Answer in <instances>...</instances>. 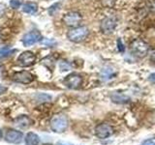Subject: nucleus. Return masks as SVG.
Returning <instances> with one entry per match:
<instances>
[{"label":"nucleus","instance_id":"f257e3e1","mask_svg":"<svg viewBox=\"0 0 155 145\" xmlns=\"http://www.w3.org/2000/svg\"><path fill=\"white\" fill-rule=\"evenodd\" d=\"M89 34V30L86 26L74 27L67 33V39L73 43H81L84 41Z\"/></svg>","mask_w":155,"mask_h":145},{"label":"nucleus","instance_id":"f03ea898","mask_svg":"<svg viewBox=\"0 0 155 145\" xmlns=\"http://www.w3.org/2000/svg\"><path fill=\"white\" fill-rule=\"evenodd\" d=\"M130 50L135 56L143 58L149 52V46L142 39H136L130 44Z\"/></svg>","mask_w":155,"mask_h":145},{"label":"nucleus","instance_id":"7ed1b4c3","mask_svg":"<svg viewBox=\"0 0 155 145\" xmlns=\"http://www.w3.org/2000/svg\"><path fill=\"white\" fill-rule=\"evenodd\" d=\"M67 127H68V119L63 114L54 115L51 120V129L54 133L61 134L63 132H65Z\"/></svg>","mask_w":155,"mask_h":145},{"label":"nucleus","instance_id":"20e7f679","mask_svg":"<svg viewBox=\"0 0 155 145\" xmlns=\"http://www.w3.org/2000/svg\"><path fill=\"white\" fill-rule=\"evenodd\" d=\"M63 23L65 24L68 27H78L81 25V23L82 21V16L76 11H71L66 13L62 18Z\"/></svg>","mask_w":155,"mask_h":145},{"label":"nucleus","instance_id":"39448f33","mask_svg":"<svg viewBox=\"0 0 155 145\" xmlns=\"http://www.w3.org/2000/svg\"><path fill=\"white\" fill-rule=\"evenodd\" d=\"M114 128L111 127L110 124L107 123H102L96 126L95 128V134L96 137L100 139H106L109 138L110 137L114 134Z\"/></svg>","mask_w":155,"mask_h":145},{"label":"nucleus","instance_id":"423d86ee","mask_svg":"<svg viewBox=\"0 0 155 145\" xmlns=\"http://www.w3.org/2000/svg\"><path fill=\"white\" fill-rule=\"evenodd\" d=\"M37 57L32 51H24L18 57V64L21 67H30L36 62Z\"/></svg>","mask_w":155,"mask_h":145},{"label":"nucleus","instance_id":"0eeeda50","mask_svg":"<svg viewBox=\"0 0 155 145\" xmlns=\"http://www.w3.org/2000/svg\"><path fill=\"white\" fill-rule=\"evenodd\" d=\"M115 27H116V19L113 17L105 18L100 24V29L102 33L106 34V35H109V34L113 33Z\"/></svg>","mask_w":155,"mask_h":145},{"label":"nucleus","instance_id":"6e6552de","mask_svg":"<svg viewBox=\"0 0 155 145\" xmlns=\"http://www.w3.org/2000/svg\"><path fill=\"white\" fill-rule=\"evenodd\" d=\"M12 79L14 81L18 82V83L21 84H29L31 83L34 79V76L31 72L27 71H21V72H17L12 76Z\"/></svg>","mask_w":155,"mask_h":145},{"label":"nucleus","instance_id":"1a4fd4ad","mask_svg":"<svg viewBox=\"0 0 155 145\" xmlns=\"http://www.w3.org/2000/svg\"><path fill=\"white\" fill-rule=\"evenodd\" d=\"M64 84L70 89H78L82 84V77L78 74H71L65 77Z\"/></svg>","mask_w":155,"mask_h":145},{"label":"nucleus","instance_id":"9d476101","mask_svg":"<svg viewBox=\"0 0 155 145\" xmlns=\"http://www.w3.org/2000/svg\"><path fill=\"white\" fill-rule=\"evenodd\" d=\"M42 39V36L39 31H36V30H33L31 32H28L26 33L25 35L22 37V44L23 46L25 47H30L34 44H36L38 42H40Z\"/></svg>","mask_w":155,"mask_h":145},{"label":"nucleus","instance_id":"9b49d317","mask_svg":"<svg viewBox=\"0 0 155 145\" xmlns=\"http://www.w3.org/2000/svg\"><path fill=\"white\" fill-rule=\"evenodd\" d=\"M23 137V134L21 132H19L18 130L14 129H9L7 130L6 134H5V140L9 143L13 144H18L21 142Z\"/></svg>","mask_w":155,"mask_h":145},{"label":"nucleus","instance_id":"f8f14e48","mask_svg":"<svg viewBox=\"0 0 155 145\" xmlns=\"http://www.w3.org/2000/svg\"><path fill=\"white\" fill-rule=\"evenodd\" d=\"M25 145H39L40 143V137L39 135L33 132H29L24 138Z\"/></svg>","mask_w":155,"mask_h":145},{"label":"nucleus","instance_id":"ddd939ff","mask_svg":"<svg viewBox=\"0 0 155 145\" xmlns=\"http://www.w3.org/2000/svg\"><path fill=\"white\" fill-rule=\"evenodd\" d=\"M110 98L113 100V102H114L116 104H126L130 101V98L128 96L121 93H114L110 96Z\"/></svg>","mask_w":155,"mask_h":145},{"label":"nucleus","instance_id":"4468645a","mask_svg":"<svg viewBox=\"0 0 155 145\" xmlns=\"http://www.w3.org/2000/svg\"><path fill=\"white\" fill-rule=\"evenodd\" d=\"M15 123L17 124V126H18L19 128H27L28 126H30L31 124V120L29 119L27 116L25 115H21L19 116V117H18L16 120H15Z\"/></svg>","mask_w":155,"mask_h":145},{"label":"nucleus","instance_id":"2eb2a0df","mask_svg":"<svg viewBox=\"0 0 155 145\" xmlns=\"http://www.w3.org/2000/svg\"><path fill=\"white\" fill-rule=\"evenodd\" d=\"M37 10H38V5L34 2H27L22 6V11L29 14H36Z\"/></svg>","mask_w":155,"mask_h":145},{"label":"nucleus","instance_id":"dca6fc26","mask_svg":"<svg viewBox=\"0 0 155 145\" xmlns=\"http://www.w3.org/2000/svg\"><path fill=\"white\" fill-rule=\"evenodd\" d=\"M114 76H115V72L111 69V68H109V67L105 68V69H103L101 72V77H102V79L105 81L111 79Z\"/></svg>","mask_w":155,"mask_h":145},{"label":"nucleus","instance_id":"f3484780","mask_svg":"<svg viewBox=\"0 0 155 145\" xmlns=\"http://www.w3.org/2000/svg\"><path fill=\"white\" fill-rule=\"evenodd\" d=\"M15 50H12V48H10L8 47H1L0 48V57H4V56H9L11 55L12 53H14Z\"/></svg>","mask_w":155,"mask_h":145},{"label":"nucleus","instance_id":"a211bd4d","mask_svg":"<svg viewBox=\"0 0 155 145\" xmlns=\"http://www.w3.org/2000/svg\"><path fill=\"white\" fill-rule=\"evenodd\" d=\"M60 5H61L60 3H54L48 8V14H50V16H54V14L59 11Z\"/></svg>","mask_w":155,"mask_h":145},{"label":"nucleus","instance_id":"6ab92c4d","mask_svg":"<svg viewBox=\"0 0 155 145\" xmlns=\"http://www.w3.org/2000/svg\"><path fill=\"white\" fill-rule=\"evenodd\" d=\"M43 45H45L47 47H53L56 45V41L53 39H48V38H42L40 41Z\"/></svg>","mask_w":155,"mask_h":145},{"label":"nucleus","instance_id":"aec40b11","mask_svg":"<svg viewBox=\"0 0 155 145\" xmlns=\"http://www.w3.org/2000/svg\"><path fill=\"white\" fill-rule=\"evenodd\" d=\"M21 5V0H11L10 1V6L13 9H18Z\"/></svg>","mask_w":155,"mask_h":145},{"label":"nucleus","instance_id":"412c9836","mask_svg":"<svg viewBox=\"0 0 155 145\" xmlns=\"http://www.w3.org/2000/svg\"><path fill=\"white\" fill-rule=\"evenodd\" d=\"M140 145H155V137L145 139L144 141H143Z\"/></svg>","mask_w":155,"mask_h":145},{"label":"nucleus","instance_id":"4be33fe9","mask_svg":"<svg viewBox=\"0 0 155 145\" xmlns=\"http://www.w3.org/2000/svg\"><path fill=\"white\" fill-rule=\"evenodd\" d=\"M60 68H61V71H68L70 69V65L68 64L66 61H62L60 63Z\"/></svg>","mask_w":155,"mask_h":145},{"label":"nucleus","instance_id":"5701e85b","mask_svg":"<svg viewBox=\"0 0 155 145\" xmlns=\"http://www.w3.org/2000/svg\"><path fill=\"white\" fill-rule=\"evenodd\" d=\"M115 0H102V2H103V5L106 7H111L114 5Z\"/></svg>","mask_w":155,"mask_h":145},{"label":"nucleus","instance_id":"b1692460","mask_svg":"<svg viewBox=\"0 0 155 145\" xmlns=\"http://www.w3.org/2000/svg\"><path fill=\"white\" fill-rule=\"evenodd\" d=\"M117 46H118V50L120 52H123L125 48H124V46H123V44H122V42H121L120 39L117 41Z\"/></svg>","mask_w":155,"mask_h":145},{"label":"nucleus","instance_id":"393cba45","mask_svg":"<svg viewBox=\"0 0 155 145\" xmlns=\"http://www.w3.org/2000/svg\"><path fill=\"white\" fill-rule=\"evenodd\" d=\"M5 9H6V7H5V5L0 3V17H2L4 13H5Z\"/></svg>","mask_w":155,"mask_h":145},{"label":"nucleus","instance_id":"a878e982","mask_svg":"<svg viewBox=\"0 0 155 145\" xmlns=\"http://www.w3.org/2000/svg\"><path fill=\"white\" fill-rule=\"evenodd\" d=\"M148 80L150 82H153V83H155V72H153V74H151L148 76Z\"/></svg>","mask_w":155,"mask_h":145},{"label":"nucleus","instance_id":"bb28decb","mask_svg":"<svg viewBox=\"0 0 155 145\" xmlns=\"http://www.w3.org/2000/svg\"><path fill=\"white\" fill-rule=\"evenodd\" d=\"M6 91H7V87H5V86H3V85L0 84V95L4 94Z\"/></svg>","mask_w":155,"mask_h":145},{"label":"nucleus","instance_id":"cd10ccee","mask_svg":"<svg viewBox=\"0 0 155 145\" xmlns=\"http://www.w3.org/2000/svg\"><path fill=\"white\" fill-rule=\"evenodd\" d=\"M56 145H73L71 143H67V142H58Z\"/></svg>","mask_w":155,"mask_h":145},{"label":"nucleus","instance_id":"c85d7f7f","mask_svg":"<svg viewBox=\"0 0 155 145\" xmlns=\"http://www.w3.org/2000/svg\"><path fill=\"white\" fill-rule=\"evenodd\" d=\"M151 60L155 63V52H153L151 54Z\"/></svg>","mask_w":155,"mask_h":145},{"label":"nucleus","instance_id":"c756f323","mask_svg":"<svg viewBox=\"0 0 155 145\" xmlns=\"http://www.w3.org/2000/svg\"><path fill=\"white\" fill-rule=\"evenodd\" d=\"M151 8H152V9L154 10V11H155V1L152 3V5H151Z\"/></svg>","mask_w":155,"mask_h":145},{"label":"nucleus","instance_id":"7c9ffc66","mask_svg":"<svg viewBox=\"0 0 155 145\" xmlns=\"http://www.w3.org/2000/svg\"><path fill=\"white\" fill-rule=\"evenodd\" d=\"M2 137V130H1V129H0V138Z\"/></svg>","mask_w":155,"mask_h":145}]
</instances>
